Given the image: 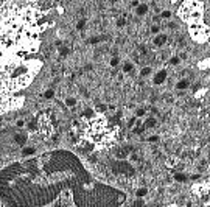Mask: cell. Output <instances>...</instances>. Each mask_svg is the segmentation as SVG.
<instances>
[{
	"mask_svg": "<svg viewBox=\"0 0 210 207\" xmlns=\"http://www.w3.org/2000/svg\"><path fill=\"white\" fill-rule=\"evenodd\" d=\"M162 17H170V11H162Z\"/></svg>",
	"mask_w": 210,
	"mask_h": 207,
	"instance_id": "6da1fadb",
	"label": "cell"
},
{
	"mask_svg": "<svg viewBox=\"0 0 210 207\" xmlns=\"http://www.w3.org/2000/svg\"><path fill=\"white\" fill-rule=\"evenodd\" d=\"M205 207H210V199L207 201V204H205Z\"/></svg>",
	"mask_w": 210,
	"mask_h": 207,
	"instance_id": "7a4b0ae2",
	"label": "cell"
}]
</instances>
